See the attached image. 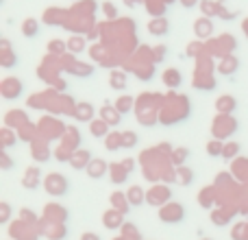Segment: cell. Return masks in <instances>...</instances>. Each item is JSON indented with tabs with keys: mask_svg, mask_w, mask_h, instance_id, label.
<instances>
[{
	"mask_svg": "<svg viewBox=\"0 0 248 240\" xmlns=\"http://www.w3.org/2000/svg\"><path fill=\"white\" fill-rule=\"evenodd\" d=\"M81 240H100L98 236H94V234H85V236H83Z\"/></svg>",
	"mask_w": 248,
	"mask_h": 240,
	"instance_id": "cell-3",
	"label": "cell"
},
{
	"mask_svg": "<svg viewBox=\"0 0 248 240\" xmlns=\"http://www.w3.org/2000/svg\"><path fill=\"white\" fill-rule=\"evenodd\" d=\"M207 151H211L214 155H218L220 153V146L218 144H211V146H207Z\"/></svg>",
	"mask_w": 248,
	"mask_h": 240,
	"instance_id": "cell-2",
	"label": "cell"
},
{
	"mask_svg": "<svg viewBox=\"0 0 248 240\" xmlns=\"http://www.w3.org/2000/svg\"><path fill=\"white\" fill-rule=\"evenodd\" d=\"M2 221H9V206L7 203L2 206Z\"/></svg>",
	"mask_w": 248,
	"mask_h": 240,
	"instance_id": "cell-1",
	"label": "cell"
}]
</instances>
